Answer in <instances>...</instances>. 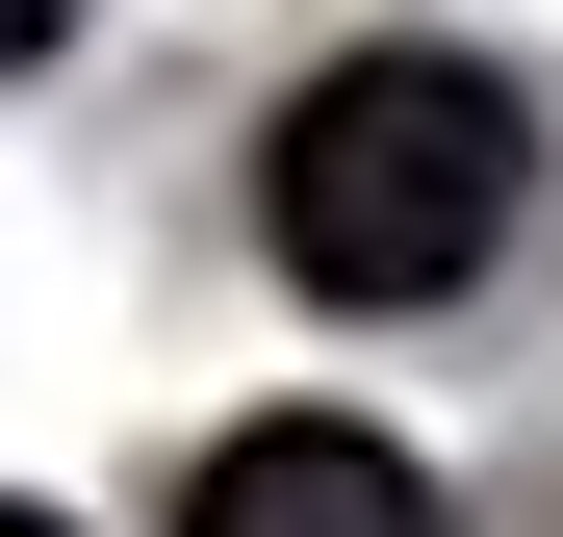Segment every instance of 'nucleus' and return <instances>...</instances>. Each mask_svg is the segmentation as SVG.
Listing matches in <instances>:
<instances>
[{
	"label": "nucleus",
	"mask_w": 563,
	"mask_h": 537,
	"mask_svg": "<svg viewBox=\"0 0 563 537\" xmlns=\"http://www.w3.org/2000/svg\"><path fill=\"white\" fill-rule=\"evenodd\" d=\"M512 77L487 52H333L308 103L256 128V231H282V282L308 307H435V282H487L512 256Z\"/></svg>",
	"instance_id": "1"
},
{
	"label": "nucleus",
	"mask_w": 563,
	"mask_h": 537,
	"mask_svg": "<svg viewBox=\"0 0 563 537\" xmlns=\"http://www.w3.org/2000/svg\"><path fill=\"white\" fill-rule=\"evenodd\" d=\"M0 537H52V512H0Z\"/></svg>",
	"instance_id": "4"
},
{
	"label": "nucleus",
	"mask_w": 563,
	"mask_h": 537,
	"mask_svg": "<svg viewBox=\"0 0 563 537\" xmlns=\"http://www.w3.org/2000/svg\"><path fill=\"white\" fill-rule=\"evenodd\" d=\"M179 537H461V512H435L410 435H358V410H256V435H206Z\"/></svg>",
	"instance_id": "2"
},
{
	"label": "nucleus",
	"mask_w": 563,
	"mask_h": 537,
	"mask_svg": "<svg viewBox=\"0 0 563 537\" xmlns=\"http://www.w3.org/2000/svg\"><path fill=\"white\" fill-rule=\"evenodd\" d=\"M52 26H77V0H0V77H26V52H52Z\"/></svg>",
	"instance_id": "3"
}]
</instances>
